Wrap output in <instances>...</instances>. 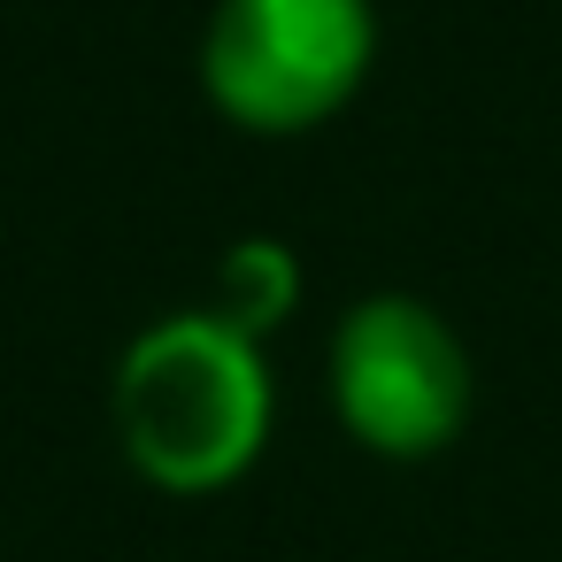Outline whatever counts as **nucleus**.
<instances>
[{"label": "nucleus", "mask_w": 562, "mask_h": 562, "mask_svg": "<svg viewBox=\"0 0 562 562\" xmlns=\"http://www.w3.org/2000/svg\"><path fill=\"white\" fill-rule=\"evenodd\" d=\"M278 424V378L262 339L232 331L216 308H178L155 316L109 378V431L124 462L170 493V501H209L239 485Z\"/></svg>", "instance_id": "f257e3e1"}, {"label": "nucleus", "mask_w": 562, "mask_h": 562, "mask_svg": "<svg viewBox=\"0 0 562 562\" xmlns=\"http://www.w3.org/2000/svg\"><path fill=\"white\" fill-rule=\"evenodd\" d=\"M378 63L370 0H216L201 32V93L232 132L293 139L331 124Z\"/></svg>", "instance_id": "f03ea898"}, {"label": "nucleus", "mask_w": 562, "mask_h": 562, "mask_svg": "<svg viewBox=\"0 0 562 562\" xmlns=\"http://www.w3.org/2000/svg\"><path fill=\"white\" fill-rule=\"evenodd\" d=\"M331 408L355 447L424 462L470 424V347L416 293H370L331 331Z\"/></svg>", "instance_id": "7ed1b4c3"}, {"label": "nucleus", "mask_w": 562, "mask_h": 562, "mask_svg": "<svg viewBox=\"0 0 562 562\" xmlns=\"http://www.w3.org/2000/svg\"><path fill=\"white\" fill-rule=\"evenodd\" d=\"M209 308L232 331H247V339L270 347V331L301 308V255L285 239H239V247H224L216 285H209Z\"/></svg>", "instance_id": "20e7f679"}]
</instances>
